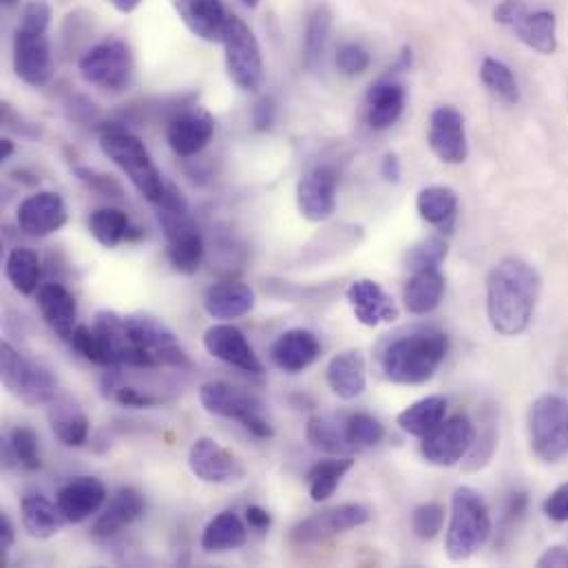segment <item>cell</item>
Masks as SVG:
<instances>
[{
  "instance_id": "1",
  "label": "cell",
  "mask_w": 568,
  "mask_h": 568,
  "mask_svg": "<svg viewBox=\"0 0 568 568\" xmlns=\"http://www.w3.org/2000/svg\"><path fill=\"white\" fill-rule=\"evenodd\" d=\"M539 275L522 259L500 261L487 279V316L502 336H520L531 325Z\"/></svg>"
},
{
  "instance_id": "2",
  "label": "cell",
  "mask_w": 568,
  "mask_h": 568,
  "mask_svg": "<svg viewBox=\"0 0 568 568\" xmlns=\"http://www.w3.org/2000/svg\"><path fill=\"white\" fill-rule=\"evenodd\" d=\"M449 352V336L438 330H416L394 338L381 354V369L397 386L432 381Z\"/></svg>"
},
{
  "instance_id": "3",
  "label": "cell",
  "mask_w": 568,
  "mask_h": 568,
  "mask_svg": "<svg viewBox=\"0 0 568 568\" xmlns=\"http://www.w3.org/2000/svg\"><path fill=\"white\" fill-rule=\"evenodd\" d=\"M52 8L45 0H32L23 8L14 34V71L30 87H47L54 78V58L49 43Z\"/></svg>"
},
{
  "instance_id": "4",
  "label": "cell",
  "mask_w": 568,
  "mask_h": 568,
  "mask_svg": "<svg viewBox=\"0 0 568 568\" xmlns=\"http://www.w3.org/2000/svg\"><path fill=\"white\" fill-rule=\"evenodd\" d=\"M100 148L115 166H120V170L131 179L146 202L155 207L162 202L168 183L164 181L148 148L137 135H131L122 129H109L100 137Z\"/></svg>"
},
{
  "instance_id": "5",
  "label": "cell",
  "mask_w": 568,
  "mask_h": 568,
  "mask_svg": "<svg viewBox=\"0 0 568 568\" xmlns=\"http://www.w3.org/2000/svg\"><path fill=\"white\" fill-rule=\"evenodd\" d=\"M491 537V517L482 495L471 487H458L452 495V515L445 537L447 557L465 561Z\"/></svg>"
},
{
  "instance_id": "6",
  "label": "cell",
  "mask_w": 568,
  "mask_h": 568,
  "mask_svg": "<svg viewBox=\"0 0 568 568\" xmlns=\"http://www.w3.org/2000/svg\"><path fill=\"white\" fill-rule=\"evenodd\" d=\"M126 334L131 341L129 367H188L183 347L179 345L175 332L157 316L151 314H129L124 316Z\"/></svg>"
},
{
  "instance_id": "7",
  "label": "cell",
  "mask_w": 568,
  "mask_h": 568,
  "mask_svg": "<svg viewBox=\"0 0 568 568\" xmlns=\"http://www.w3.org/2000/svg\"><path fill=\"white\" fill-rule=\"evenodd\" d=\"M531 454L542 463H557L568 454V401L557 394L535 399L526 416Z\"/></svg>"
},
{
  "instance_id": "8",
  "label": "cell",
  "mask_w": 568,
  "mask_h": 568,
  "mask_svg": "<svg viewBox=\"0 0 568 568\" xmlns=\"http://www.w3.org/2000/svg\"><path fill=\"white\" fill-rule=\"evenodd\" d=\"M0 378L5 390L25 408L49 405L56 397L54 374L41 363L25 358L10 343L0 345Z\"/></svg>"
},
{
  "instance_id": "9",
  "label": "cell",
  "mask_w": 568,
  "mask_h": 568,
  "mask_svg": "<svg viewBox=\"0 0 568 568\" xmlns=\"http://www.w3.org/2000/svg\"><path fill=\"white\" fill-rule=\"evenodd\" d=\"M78 69L87 85L100 91L122 93L135 78L133 49L122 38H107L80 58Z\"/></svg>"
},
{
  "instance_id": "10",
  "label": "cell",
  "mask_w": 568,
  "mask_h": 568,
  "mask_svg": "<svg viewBox=\"0 0 568 568\" xmlns=\"http://www.w3.org/2000/svg\"><path fill=\"white\" fill-rule=\"evenodd\" d=\"M222 43L231 80L242 91H257L264 82V58L253 30L242 19L229 16Z\"/></svg>"
},
{
  "instance_id": "11",
  "label": "cell",
  "mask_w": 568,
  "mask_h": 568,
  "mask_svg": "<svg viewBox=\"0 0 568 568\" xmlns=\"http://www.w3.org/2000/svg\"><path fill=\"white\" fill-rule=\"evenodd\" d=\"M162 231L168 242V261L179 275H198L204 261V240L188 213H170V211H159L157 213Z\"/></svg>"
},
{
  "instance_id": "12",
  "label": "cell",
  "mask_w": 568,
  "mask_h": 568,
  "mask_svg": "<svg viewBox=\"0 0 568 568\" xmlns=\"http://www.w3.org/2000/svg\"><path fill=\"white\" fill-rule=\"evenodd\" d=\"M476 430L471 421L463 414H456L443 421L434 432H430L421 443V456L436 467H454L471 449Z\"/></svg>"
},
{
  "instance_id": "13",
  "label": "cell",
  "mask_w": 568,
  "mask_h": 568,
  "mask_svg": "<svg viewBox=\"0 0 568 568\" xmlns=\"http://www.w3.org/2000/svg\"><path fill=\"white\" fill-rule=\"evenodd\" d=\"M188 467L209 485H237L246 478L244 463L213 438H198L188 449Z\"/></svg>"
},
{
  "instance_id": "14",
  "label": "cell",
  "mask_w": 568,
  "mask_h": 568,
  "mask_svg": "<svg viewBox=\"0 0 568 568\" xmlns=\"http://www.w3.org/2000/svg\"><path fill=\"white\" fill-rule=\"evenodd\" d=\"M338 175L332 166L310 168L297 183V207L308 222H325L336 211Z\"/></svg>"
},
{
  "instance_id": "15",
  "label": "cell",
  "mask_w": 568,
  "mask_h": 568,
  "mask_svg": "<svg viewBox=\"0 0 568 568\" xmlns=\"http://www.w3.org/2000/svg\"><path fill=\"white\" fill-rule=\"evenodd\" d=\"M204 347L213 358H218L240 371L264 374L261 358L257 356V352L253 349V345L248 343L244 332L229 321L215 323L204 332Z\"/></svg>"
},
{
  "instance_id": "16",
  "label": "cell",
  "mask_w": 568,
  "mask_h": 568,
  "mask_svg": "<svg viewBox=\"0 0 568 568\" xmlns=\"http://www.w3.org/2000/svg\"><path fill=\"white\" fill-rule=\"evenodd\" d=\"M371 520V513L363 504H341L336 509L316 513L312 517H305L292 528V542L299 546L305 544H319L330 535L347 533L352 528H358Z\"/></svg>"
},
{
  "instance_id": "17",
  "label": "cell",
  "mask_w": 568,
  "mask_h": 568,
  "mask_svg": "<svg viewBox=\"0 0 568 568\" xmlns=\"http://www.w3.org/2000/svg\"><path fill=\"white\" fill-rule=\"evenodd\" d=\"M427 142L432 153L445 164H463L469 155L465 118L454 107H438L430 118Z\"/></svg>"
},
{
  "instance_id": "18",
  "label": "cell",
  "mask_w": 568,
  "mask_h": 568,
  "mask_svg": "<svg viewBox=\"0 0 568 568\" xmlns=\"http://www.w3.org/2000/svg\"><path fill=\"white\" fill-rule=\"evenodd\" d=\"M19 229L30 237H49L58 233L67 220L69 211L63 196L54 191H38L23 200L19 207Z\"/></svg>"
},
{
  "instance_id": "19",
  "label": "cell",
  "mask_w": 568,
  "mask_h": 568,
  "mask_svg": "<svg viewBox=\"0 0 568 568\" xmlns=\"http://www.w3.org/2000/svg\"><path fill=\"white\" fill-rule=\"evenodd\" d=\"M345 297L356 321L365 327L394 323L401 314L397 301L381 288V283H376L371 279L352 281Z\"/></svg>"
},
{
  "instance_id": "20",
  "label": "cell",
  "mask_w": 568,
  "mask_h": 568,
  "mask_svg": "<svg viewBox=\"0 0 568 568\" xmlns=\"http://www.w3.org/2000/svg\"><path fill=\"white\" fill-rule=\"evenodd\" d=\"M215 135V120L207 111H183L166 126V140L175 155L196 157Z\"/></svg>"
},
{
  "instance_id": "21",
  "label": "cell",
  "mask_w": 568,
  "mask_h": 568,
  "mask_svg": "<svg viewBox=\"0 0 568 568\" xmlns=\"http://www.w3.org/2000/svg\"><path fill=\"white\" fill-rule=\"evenodd\" d=\"M200 403L211 416L237 421L242 425L261 414V403L255 397L224 381L204 383L200 390Z\"/></svg>"
},
{
  "instance_id": "22",
  "label": "cell",
  "mask_w": 568,
  "mask_h": 568,
  "mask_svg": "<svg viewBox=\"0 0 568 568\" xmlns=\"http://www.w3.org/2000/svg\"><path fill=\"white\" fill-rule=\"evenodd\" d=\"M107 500V487L93 476L69 480L56 495V504L67 524H82L98 515Z\"/></svg>"
},
{
  "instance_id": "23",
  "label": "cell",
  "mask_w": 568,
  "mask_h": 568,
  "mask_svg": "<svg viewBox=\"0 0 568 568\" xmlns=\"http://www.w3.org/2000/svg\"><path fill=\"white\" fill-rule=\"evenodd\" d=\"M170 5L193 36L209 43L222 41L229 23L222 0H170Z\"/></svg>"
},
{
  "instance_id": "24",
  "label": "cell",
  "mask_w": 568,
  "mask_h": 568,
  "mask_svg": "<svg viewBox=\"0 0 568 568\" xmlns=\"http://www.w3.org/2000/svg\"><path fill=\"white\" fill-rule=\"evenodd\" d=\"M321 356V343L316 334L303 327H294L283 332L270 347V358L275 367L286 374L305 371Z\"/></svg>"
},
{
  "instance_id": "25",
  "label": "cell",
  "mask_w": 568,
  "mask_h": 568,
  "mask_svg": "<svg viewBox=\"0 0 568 568\" xmlns=\"http://www.w3.org/2000/svg\"><path fill=\"white\" fill-rule=\"evenodd\" d=\"M146 509L144 495L135 487H122L115 491V495L109 500L107 506L98 513L96 522L91 524V535L96 537H113L122 533L126 526H131L137 517H142Z\"/></svg>"
},
{
  "instance_id": "26",
  "label": "cell",
  "mask_w": 568,
  "mask_h": 568,
  "mask_svg": "<svg viewBox=\"0 0 568 568\" xmlns=\"http://www.w3.org/2000/svg\"><path fill=\"white\" fill-rule=\"evenodd\" d=\"M257 305V294L248 283L242 281H220L213 283L204 294V310L218 321H235L250 314Z\"/></svg>"
},
{
  "instance_id": "27",
  "label": "cell",
  "mask_w": 568,
  "mask_h": 568,
  "mask_svg": "<svg viewBox=\"0 0 568 568\" xmlns=\"http://www.w3.org/2000/svg\"><path fill=\"white\" fill-rule=\"evenodd\" d=\"M325 378L330 390L343 399L354 401L358 399L367 388V367L365 356L358 349H345L336 354L325 369Z\"/></svg>"
},
{
  "instance_id": "28",
  "label": "cell",
  "mask_w": 568,
  "mask_h": 568,
  "mask_svg": "<svg viewBox=\"0 0 568 568\" xmlns=\"http://www.w3.org/2000/svg\"><path fill=\"white\" fill-rule=\"evenodd\" d=\"M38 308L45 323L63 341H71L78 327V303L76 297L60 283H45L38 290Z\"/></svg>"
},
{
  "instance_id": "29",
  "label": "cell",
  "mask_w": 568,
  "mask_h": 568,
  "mask_svg": "<svg viewBox=\"0 0 568 568\" xmlns=\"http://www.w3.org/2000/svg\"><path fill=\"white\" fill-rule=\"evenodd\" d=\"M555 16L550 12H528V8L522 3L515 12V16L506 23V27H511L517 38L535 49L537 54L550 56L557 49V36H555Z\"/></svg>"
},
{
  "instance_id": "30",
  "label": "cell",
  "mask_w": 568,
  "mask_h": 568,
  "mask_svg": "<svg viewBox=\"0 0 568 568\" xmlns=\"http://www.w3.org/2000/svg\"><path fill=\"white\" fill-rule=\"evenodd\" d=\"M408 102L405 87L392 80L371 85L367 93V122L376 131H386L399 122Z\"/></svg>"
},
{
  "instance_id": "31",
  "label": "cell",
  "mask_w": 568,
  "mask_h": 568,
  "mask_svg": "<svg viewBox=\"0 0 568 568\" xmlns=\"http://www.w3.org/2000/svg\"><path fill=\"white\" fill-rule=\"evenodd\" d=\"M49 423L54 430V436L65 445V447H82L89 438L91 423L87 414L80 410L78 403L71 399L54 397L49 403Z\"/></svg>"
},
{
  "instance_id": "32",
  "label": "cell",
  "mask_w": 568,
  "mask_h": 568,
  "mask_svg": "<svg viewBox=\"0 0 568 568\" xmlns=\"http://www.w3.org/2000/svg\"><path fill=\"white\" fill-rule=\"evenodd\" d=\"M93 332L98 336L104 365H126L131 356V341L126 334L124 316L115 312H100L96 316Z\"/></svg>"
},
{
  "instance_id": "33",
  "label": "cell",
  "mask_w": 568,
  "mask_h": 568,
  "mask_svg": "<svg viewBox=\"0 0 568 568\" xmlns=\"http://www.w3.org/2000/svg\"><path fill=\"white\" fill-rule=\"evenodd\" d=\"M246 539L248 531L244 520L235 511H222L207 524L202 533V548L207 553H229L242 548Z\"/></svg>"
},
{
  "instance_id": "34",
  "label": "cell",
  "mask_w": 568,
  "mask_h": 568,
  "mask_svg": "<svg viewBox=\"0 0 568 568\" xmlns=\"http://www.w3.org/2000/svg\"><path fill=\"white\" fill-rule=\"evenodd\" d=\"M416 209L427 224L452 233L458 213V196L449 186H427L419 193Z\"/></svg>"
},
{
  "instance_id": "35",
  "label": "cell",
  "mask_w": 568,
  "mask_h": 568,
  "mask_svg": "<svg viewBox=\"0 0 568 568\" xmlns=\"http://www.w3.org/2000/svg\"><path fill=\"white\" fill-rule=\"evenodd\" d=\"M21 520L25 531L36 539H49L60 533L65 517L58 504L49 502L45 495H27L21 502Z\"/></svg>"
},
{
  "instance_id": "36",
  "label": "cell",
  "mask_w": 568,
  "mask_h": 568,
  "mask_svg": "<svg viewBox=\"0 0 568 568\" xmlns=\"http://www.w3.org/2000/svg\"><path fill=\"white\" fill-rule=\"evenodd\" d=\"M447 416V399L445 397H425L416 403H412L408 410H403L397 416V425L416 438H425L430 432H434Z\"/></svg>"
},
{
  "instance_id": "37",
  "label": "cell",
  "mask_w": 568,
  "mask_h": 568,
  "mask_svg": "<svg viewBox=\"0 0 568 568\" xmlns=\"http://www.w3.org/2000/svg\"><path fill=\"white\" fill-rule=\"evenodd\" d=\"M445 294V277L441 275V270H423V272H414L412 279L405 286V308L416 314V316H425L430 312H434Z\"/></svg>"
},
{
  "instance_id": "38",
  "label": "cell",
  "mask_w": 568,
  "mask_h": 568,
  "mask_svg": "<svg viewBox=\"0 0 568 568\" xmlns=\"http://www.w3.org/2000/svg\"><path fill=\"white\" fill-rule=\"evenodd\" d=\"M89 231L96 237V242L104 248H118L122 242H131L142 237V233H135L137 229H131L129 215L120 209H98L89 218Z\"/></svg>"
},
{
  "instance_id": "39",
  "label": "cell",
  "mask_w": 568,
  "mask_h": 568,
  "mask_svg": "<svg viewBox=\"0 0 568 568\" xmlns=\"http://www.w3.org/2000/svg\"><path fill=\"white\" fill-rule=\"evenodd\" d=\"M5 275L19 294H23V297L36 294L38 286H41V277H43V266H41L38 253L32 248H25V246L14 248L5 261Z\"/></svg>"
},
{
  "instance_id": "40",
  "label": "cell",
  "mask_w": 568,
  "mask_h": 568,
  "mask_svg": "<svg viewBox=\"0 0 568 568\" xmlns=\"http://www.w3.org/2000/svg\"><path fill=\"white\" fill-rule=\"evenodd\" d=\"M354 467L352 456H334L327 460H319L308 471V491L314 502H325L334 495L345 474Z\"/></svg>"
},
{
  "instance_id": "41",
  "label": "cell",
  "mask_w": 568,
  "mask_h": 568,
  "mask_svg": "<svg viewBox=\"0 0 568 568\" xmlns=\"http://www.w3.org/2000/svg\"><path fill=\"white\" fill-rule=\"evenodd\" d=\"M305 441L312 449L330 456H349L354 452L345 438L343 427H338L332 419L325 416H314L308 421Z\"/></svg>"
},
{
  "instance_id": "42",
  "label": "cell",
  "mask_w": 568,
  "mask_h": 568,
  "mask_svg": "<svg viewBox=\"0 0 568 568\" xmlns=\"http://www.w3.org/2000/svg\"><path fill=\"white\" fill-rule=\"evenodd\" d=\"M330 30H332V12L321 5L316 8L305 25V43H303V65L314 71L321 60H323V52L330 38Z\"/></svg>"
},
{
  "instance_id": "43",
  "label": "cell",
  "mask_w": 568,
  "mask_h": 568,
  "mask_svg": "<svg viewBox=\"0 0 568 568\" xmlns=\"http://www.w3.org/2000/svg\"><path fill=\"white\" fill-rule=\"evenodd\" d=\"M495 449H498V421H495V414L489 410L482 419L480 432H476V436H474L469 454L463 460L465 471L485 469L491 463Z\"/></svg>"
},
{
  "instance_id": "44",
  "label": "cell",
  "mask_w": 568,
  "mask_h": 568,
  "mask_svg": "<svg viewBox=\"0 0 568 568\" xmlns=\"http://www.w3.org/2000/svg\"><path fill=\"white\" fill-rule=\"evenodd\" d=\"M8 458H12L19 467H23L25 471H38L43 467V456H41V438L34 430L30 427H16L10 434L8 441V449H5ZM10 460V463H12Z\"/></svg>"
},
{
  "instance_id": "45",
  "label": "cell",
  "mask_w": 568,
  "mask_h": 568,
  "mask_svg": "<svg viewBox=\"0 0 568 568\" xmlns=\"http://www.w3.org/2000/svg\"><path fill=\"white\" fill-rule=\"evenodd\" d=\"M480 80L502 102L517 104L520 89H517L513 71L504 63H500L495 58H485L482 67H480Z\"/></svg>"
},
{
  "instance_id": "46",
  "label": "cell",
  "mask_w": 568,
  "mask_h": 568,
  "mask_svg": "<svg viewBox=\"0 0 568 568\" xmlns=\"http://www.w3.org/2000/svg\"><path fill=\"white\" fill-rule=\"evenodd\" d=\"M343 432H345V438H347V443L354 452L376 447L378 443L386 438V427L367 414H352L343 423Z\"/></svg>"
},
{
  "instance_id": "47",
  "label": "cell",
  "mask_w": 568,
  "mask_h": 568,
  "mask_svg": "<svg viewBox=\"0 0 568 568\" xmlns=\"http://www.w3.org/2000/svg\"><path fill=\"white\" fill-rule=\"evenodd\" d=\"M449 246L443 237L434 235L427 237L423 242H419L410 255H408V268L414 272H423V270H438L443 266V261L447 259Z\"/></svg>"
},
{
  "instance_id": "48",
  "label": "cell",
  "mask_w": 568,
  "mask_h": 568,
  "mask_svg": "<svg viewBox=\"0 0 568 568\" xmlns=\"http://www.w3.org/2000/svg\"><path fill=\"white\" fill-rule=\"evenodd\" d=\"M445 524V506L438 502H425L412 513V531L419 539H434Z\"/></svg>"
},
{
  "instance_id": "49",
  "label": "cell",
  "mask_w": 568,
  "mask_h": 568,
  "mask_svg": "<svg viewBox=\"0 0 568 568\" xmlns=\"http://www.w3.org/2000/svg\"><path fill=\"white\" fill-rule=\"evenodd\" d=\"M526 506H528V498L524 491H513L504 504L502 517H500V531H498V544H504L513 531L520 526V522L526 515Z\"/></svg>"
},
{
  "instance_id": "50",
  "label": "cell",
  "mask_w": 568,
  "mask_h": 568,
  "mask_svg": "<svg viewBox=\"0 0 568 568\" xmlns=\"http://www.w3.org/2000/svg\"><path fill=\"white\" fill-rule=\"evenodd\" d=\"M369 54L360 47V45H354V43H347L338 49L336 54V67L341 74L345 76H360L369 69Z\"/></svg>"
},
{
  "instance_id": "51",
  "label": "cell",
  "mask_w": 568,
  "mask_h": 568,
  "mask_svg": "<svg viewBox=\"0 0 568 568\" xmlns=\"http://www.w3.org/2000/svg\"><path fill=\"white\" fill-rule=\"evenodd\" d=\"M71 347L78 356H82L85 360L89 363H96V365H104V356H102V349H100V343H98V336L91 327L87 325H78L74 336H71Z\"/></svg>"
},
{
  "instance_id": "52",
  "label": "cell",
  "mask_w": 568,
  "mask_h": 568,
  "mask_svg": "<svg viewBox=\"0 0 568 568\" xmlns=\"http://www.w3.org/2000/svg\"><path fill=\"white\" fill-rule=\"evenodd\" d=\"M76 175H78L80 181H85L89 188H93V191L100 193V196H111V198H120L122 196L120 183L111 175L98 172V170L87 168V166H78Z\"/></svg>"
},
{
  "instance_id": "53",
  "label": "cell",
  "mask_w": 568,
  "mask_h": 568,
  "mask_svg": "<svg viewBox=\"0 0 568 568\" xmlns=\"http://www.w3.org/2000/svg\"><path fill=\"white\" fill-rule=\"evenodd\" d=\"M544 515L553 522H568V482L559 485L542 504Z\"/></svg>"
},
{
  "instance_id": "54",
  "label": "cell",
  "mask_w": 568,
  "mask_h": 568,
  "mask_svg": "<svg viewBox=\"0 0 568 568\" xmlns=\"http://www.w3.org/2000/svg\"><path fill=\"white\" fill-rule=\"evenodd\" d=\"M115 403H120L122 408H131V410H148V408H155L159 401L151 394H142L140 390L135 388H120L115 392Z\"/></svg>"
},
{
  "instance_id": "55",
  "label": "cell",
  "mask_w": 568,
  "mask_h": 568,
  "mask_svg": "<svg viewBox=\"0 0 568 568\" xmlns=\"http://www.w3.org/2000/svg\"><path fill=\"white\" fill-rule=\"evenodd\" d=\"M275 113H277L275 100H272V98H261V100L255 104V111H253L255 129H257V131H268V129L275 124Z\"/></svg>"
},
{
  "instance_id": "56",
  "label": "cell",
  "mask_w": 568,
  "mask_h": 568,
  "mask_svg": "<svg viewBox=\"0 0 568 568\" xmlns=\"http://www.w3.org/2000/svg\"><path fill=\"white\" fill-rule=\"evenodd\" d=\"M14 542H16L14 524L8 513H0V550H3V561H5V555L12 550Z\"/></svg>"
},
{
  "instance_id": "57",
  "label": "cell",
  "mask_w": 568,
  "mask_h": 568,
  "mask_svg": "<svg viewBox=\"0 0 568 568\" xmlns=\"http://www.w3.org/2000/svg\"><path fill=\"white\" fill-rule=\"evenodd\" d=\"M246 522H248L255 531L266 533V531L272 526V515H270V511H266V509L253 504V506L246 509Z\"/></svg>"
},
{
  "instance_id": "58",
  "label": "cell",
  "mask_w": 568,
  "mask_h": 568,
  "mask_svg": "<svg viewBox=\"0 0 568 568\" xmlns=\"http://www.w3.org/2000/svg\"><path fill=\"white\" fill-rule=\"evenodd\" d=\"M537 566H559V568H564V566H568V548H564V546H550L539 559H537Z\"/></svg>"
},
{
  "instance_id": "59",
  "label": "cell",
  "mask_w": 568,
  "mask_h": 568,
  "mask_svg": "<svg viewBox=\"0 0 568 568\" xmlns=\"http://www.w3.org/2000/svg\"><path fill=\"white\" fill-rule=\"evenodd\" d=\"M381 175L386 177V181H392V183H399L401 181V162L394 153H388L383 157V164H381Z\"/></svg>"
},
{
  "instance_id": "60",
  "label": "cell",
  "mask_w": 568,
  "mask_h": 568,
  "mask_svg": "<svg viewBox=\"0 0 568 568\" xmlns=\"http://www.w3.org/2000/svg\"><path fill=\"white\" fill-rule=\"evenodd\" d=\"M107 3L113 10H118L120 14H131V12H135L142 5V0H107Z\"/></svg>"
},
{
  "instance_id": "61",
  "label": "cell",
  "mask_w": 568,
  "mask_h": 568,
  "mask_svg": "<svg viewBox=\"0 0 568 568\" xmlns=\"http://www.w3.org/2000/svg\"><path fill=\"white\" fill-rule=\"evenodd\" d=\"M12 153H14V142L12 140H3V144H0V159H10L12 157Z\"/></svg>"
},
{
  "instance_id": "62",
  "label": "cell",
  "mask_w": 568,
  "mask_h": 568,
  "mask_svg": "<svg viewBox=\"0 0 568 568\" xmlns=\"http://www.w3.org/2000/svg\"><path fill=\"white\" fill-rule=\"evenodd\" d=\"M242 3H244L246 8H250V10H255V8L259 5V0H242Z\"/></svg>"
},
{
  "instance_id": "63",
  "label": "cell",
  "mask_w": 568,
  "mask_h": 568,
  "mask_svg": "<svg viewBox=\"0 0 568 568\" xmlns=\"http://www.w3.org/2000/svg\"><path fill=\"white\" fill-rule=\"evenodd\" d=\"M21 3V0H3V5H8V8H16Z\"/></svg>"
}]
</instances>
